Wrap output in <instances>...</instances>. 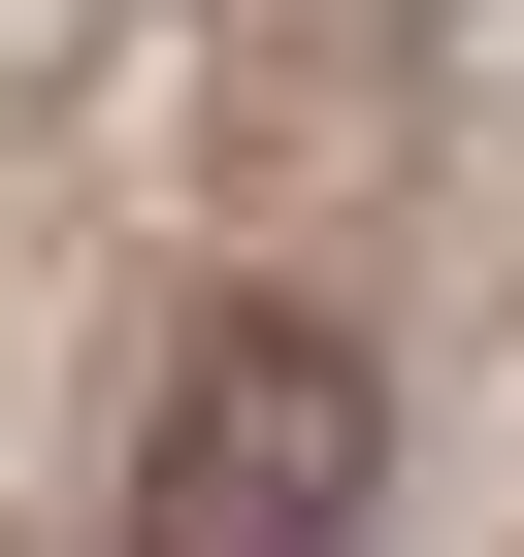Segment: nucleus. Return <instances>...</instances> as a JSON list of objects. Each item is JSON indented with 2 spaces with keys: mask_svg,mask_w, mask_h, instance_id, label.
<instances>
[{
  "mask_svg": "<svg viewBox=\"0 0 524 557\" xmlns=\"http://www.w3.org/2000/svg\"><path fill=\"white\" fill-rule=\"evenodd\" d=\"M361 492H394V361L296 296H229L132 394V557H361Z\"/></svg>",
  "mask_w": 524,
  "mask_h": 557,
  "instance_id": "nucleus-1",
  "label": "nucleus"
}]
</instances>
